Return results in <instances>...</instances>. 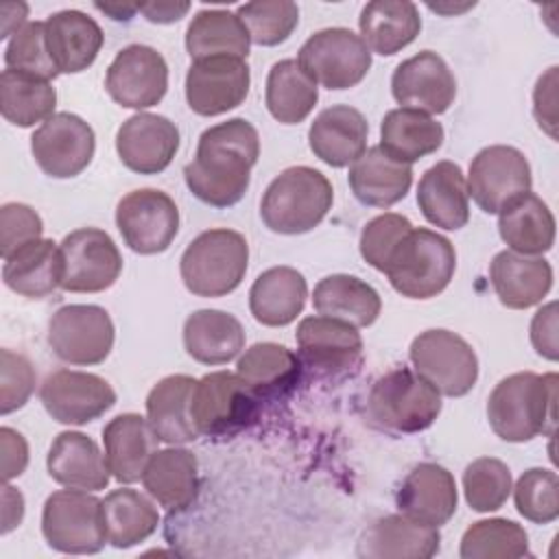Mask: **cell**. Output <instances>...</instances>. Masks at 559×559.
Masks as SVG:
<instances>
[{
    "label": "cell",
    "instance_id": "6da1fadb",
    "mask_svg": "<svg viewBox=\"0 0 559 559\" xmlns=\"http://www.w3.org/2000/svg\"><path fill=\"white\" fill-rule=\"evenodd\" d=\"M258 157L255 127L245 118H229L201 133L197 155L183 168L186 186L205 205L231 207L245 197Z\"/></svg>",
    "mask_w": 559,
    "mask_h": 559
},
{
    "label": "cell",
    "instance_id": "7a4b0ae2",
    "mask_svg": "<svg viewBox=\"0 0 559 559\" xmlns=\"http://www.w3.org/2000/svg\"><path fill=\"white\" fill-rule=\"evenodd\" d=\"M557 376L518 371L502 378L489 400L487 419L491 430L509 443H524L555 432Z\"/></svg>",
    "mask_w": 559,
    "mask_h": 559
},
{
    "label": "cell",
    "instance_id": "3957f363",
    "mask_svg": "<svg viewBox=\"0 0 559 559\" xmlns=\"http://www.w3.org/2000/svg\"><path fill=\"white\" fill-rule=\"evenodd\" d=\"M332 183L321 170L290 166L266 186L260 216L271 231L297 236L314 229L332 210Z\"/></svg>",
    "mask_w": 559,
    "mask_h": 559
},
{
    "label": "cell",
    "instance_id": "277c9868",
    "mask_svg": "<svg viewBox=\"0 0 559 559\" xmlns=\"http://www.w3.org/2000/svg\"><path fill=\"white\" fill-rule=\"evenodd\" d=\"M441 395L417 371L395 367L380 376L367 395V419L393 435H415L435 424Z\"/></svg>",
    "mask_w": 559,
    "mask_h": 559
},
{
    "label": "cell",
    "instance_id": "5b68a950",
    "mask_svg": "<svg viewBox=\"0 0 559 559\" xmlns=\"http://www.w3.org/2000/svg\"><path fill=\"white\" fill-rule=\"evenodd\" d=\"M249 245L240 231L216 227L201 231L183 251L179 273L197 297H223L245 280Z\"/></svg>",
    "mask_w": 559,
    "mask_h": 559
},
{
    "label": "cell",
    "instance_id": "8992f818",
    "mask_svg": "<svg viewBox=\"0 0 559 559\" xmlns=\"http://www.w3.org/2000/svg\"><path fill=\"white\" fill-rule=\"evenodd\" d=\"M456 271L454 245L426 227H413L395 247L384 275L408 299H430L448 288Z\"/></svg>",
    "mask_w": 559,
    "mask_h": 559
},
{
    "label": "cell",
    "instance_id": "52a82bcc",
    "mask_svg": "<svg viewBox=\"0 0 559 559\" xmlns=\"http://www.w3.org/2000/svg\"><path fill=\"white\" fill-rule=\"evenodd\" d=\"M260 400L238 373L212 371L197 380L190 402L199 435L210 439H234L255 424Z\"/></svg>",
    "mask_w": 559,
    "mask_h": 559
},
{
    "label": "cell",
    "instance_id": "ba28073f",
    "mask_svg": "<svg viewBox=\"0 0 559 559\" xmlns=\"http://www.w3.org/2000/svg\"><path fill=\"white\" fill-rule=\"evenodd\" d=\"M41 533L48 546L66 555H96L107 542L103 500L83 489L50 493L41 511Z\"/></svg>",
    "mask_w": 559,
    "mask_h": 559
},
{
    "label": "cell",
    "instance_id": "9c48e42d",
    "mask_svg": "<svg viewBox=\"0 0 559 559\" xmlns=\"http://www.w3.org/2000/svg\"><path fill=\"white\" fill-rule=\"evenodd\" d=\"M415 371L439 391V395H467L478 380V358L472 345L443 328L417 334L408 349Z\"/></svg>",
    "mask_w": 559,
    "mask_h": 559
},
{
    "label": "cell",
    "instance_id": "30bf717a",
    "mask_svg": "<svg viewBox=\"0 0 559 559\" xmlns=\"http://www.w3.org/2000/svg\"><path fill=\"white\" fill-rule=\"evenodd\" d=\"M297 63L317 85L349 90L367 76L371 50L354 31L334 26L312 33L299 48Z\"/></svg>",
    "mask_w": 559,
    "mask_h": 559
},
{
    "label": "cell",
    "instance_id": "8fae6325",
    "mask_svg": "<svg viewBox=\"0 0 559 559\" xmlns=\"http://www.w3.org/2000/svg\"><path fill=\"white\" fill-rule=\"evenodd\" d=\"M48 345L68 365H100L114 347V321L94 304L61 306L48 323Z\"/></svg>",
    "mask_w": 559,
    "mask_h": 559
},
{
    "label": "cell",
    "instance_id": "7c38bea8",
    "mask_svg": "<svg viewBox=\"0 0 559 559\" xmlns=\"http://www.w3.org/2000/svg\"><path fill=\"white\" fill-rule=\"evenodd\" d=\"M467 194L485 214H500L522 194L531 192V166L522 151L507 144L485 146L469 164Z\"/></svg>",
    "mask_w": 559,
    "mask_h": 559
},
{
    "label": "cell",
    "instance_id": "4fadbf2b",
    "mask_svg": "<svg viewBox=\"0 0 559 559\" xmlns=\"http://www.w3.org/2000/svg\"><path fill=\"white\" fill-rule=\"evenodd\" d=\"M116 227L131 251L155 255L173 245L179 231V210L166 192L140 188L118 201Z\"/></svg>",
    "mask_w": 559,
    "mask_h": 559
},
{
    "label": "cell",
    "instance_id": "5bb4252c",
    "mask_svg": "<svg viewBox=\"0 0 559 559\" xmlns=\"http://www.w3.org/2000/svg\"><path fill=\"white\" fill-rule=\"evenodd\" d=\"M63 277L61 288L68 293H100L116 284L122 273V255L114 238L98 227L70 231L61 245Z\"/></svg>",
    "mask_w": 559,
    "mask_h": 559
},
{
    "label": "cell",
    "instance_id": "9a60e30c",
    "mask_svg": "<svg viewBox=\"0 0 559 559\" xmlns=\"http://www.w3.org/2000/svg\"><path fill=\"white\" fill-rule=\"evenodd\" d=\"M96 151L94 129L76 114L59 111L41 122L31 135V153L52 179H70L81 175Z\"/></svg>",
    "mask_w": 559,
    "mask_h": 559
},
{
    "label": "cell",
    "instance_id": "2e32d148",
    "mask_svg": "<svg viewBox=\"0 0 559 559\" xmlns=\"http://www.w3.org/2000/svg\"><path fill=\"white\" fill-rule=\"evenodd\" d=\"M295 338L304 367L319 376H345L362 360V336L358 328L341 319L323 314L306 317L299 321Z\"/></svg>",
    "mask_w": 559,
    "mask_h": 559
},
{
    "label": "cell",
    "instance_id": "e0dca14e",
    "mask_svg": "<svg viewBox=\"0 0 559 559\" xmlns=\"http://www.w3.org/2000/svg\"><path fill=\"white\" fill-rule=\"evenodd\" d=\"M39 400L55 421L83 426L98 419L116 404V391L96 373L57 369L46 376Z\"/></svg>",
    "mask_w": 559,
    "mask_h": 559
},
{
    "label": "cell",
    "instance_id": "ac0fdd59",
    "mask_svg": "<svg viewBox=\"0 0 559 559\" xmlns=\"http://www.w3.org/2000/svg\"><path fill=\"white\" fill-rule=\"evenodd\" d=\"M105 90L120 107H153L168 90L166 59L151 46L131 44L122 48L109 63Z\"/></svg>",
    "mask_w": 559,
    "mask_h": 559
},
{
    "label": "cell",
    "instance_id": "d6986e66",
    "mask_svg": "<svg viewBox=\"0 0 559 559\" xmlns=\"http://www.w3.org/2000/svg\"><path fill=\"white\" fill-rule=\"evenodd\" d=\"M251 85L249 63L240 57L192 61L186 74V100L199 116H221L245 103Z\"/></svg>",
    "mask_w": 559,
    "mask_h": 559
},
{
    "label": "cell",
    "instance_id": "ffe728a7",
    "mask_svg": "<svg viewBox=\"0 0 559 559\" xmlns=\"http://www.w3.org/2000/svg\"><path fill=\"white\" fill-rule=\"evenodd\" d=\"M393 98L408 109L443 114L456 96V79L445 59L432 50H421L404 59L391 76Z\"/></svg>",
    "mask_w": 559,
    "mask_h": 559
},
{
    "label": "cell",
    "instance_id": "44dd1931",
    "mask_svg": "<svg viewBox=\"0 0 559 559\" xmlns=\"http://www.w3.org/2000/svg\"><path fill=\"white\" fill-rule=\"evenodd\" d=\"M116 151L129 170L157 175L170 166L179 151V129L166 116L140 111L120 124Z\"/></svg>",
    "mask_w": 559,
    "mask_h": 559
},
{
    "label": "cell",
    "instance_id": "7402d4cb",
    "mask_svg": "<svg viewBox=\"0 0 559 559\" xmlns=\"http://www.w3.org/2000/svg\"><path fill=\"white\" fill-rule=\"evenodd\" d=\"M395 502L400 513L439 528L456 513L459 493L454 476L437 463H419L402 480Z\"/></svg>",
    "mask_w": 559,
    "mask_h": 559
},
{
    "label": "cell",
    "instance_id": "603a6c76",
    "mask_svg": "<svg viewBox=\"0 0 559 559\" xmlns=\"http://www.w3.org/2000/svg\"><path fill=\"white\" fill-rule=\"evenodd\" d=\"M439 528L393 513L376 520L360 537L356 555L367 559H430L439 552Z\"/></svg>",
    "mask_w": 559,
    "mask_h": 559
},
{
    "label": "cell",
    "instance_id": "cb8c5ba5",
    "mask_svg": "<svg viewBox=\"0 0 559 559\" xmlns=\"http://www.w3.org/2000/svg\"><path fill=\"white\" fill-rule=\"evenodd\" d=\"M236 373L260 402L288 397L304 378L301 358L280 343H255L238 358Z\"/></svg>",
    "mask_w": 559,
    "mask_h": 559
},
{
    "label": "cell",
    "instance_id": "d4e9b609",
    "mask_svg": "<svg viewBox=\"0 0 559 559\" xmlns=\"http://www.w3.org/2000/svg\"><path fill=\"white\" fill-rule=\"evenodd\" d=\"M44 28L46 48L59 74H76L87 70L96 61L105 41L96 20L76 9L48 15Z\"/></svg>",
    "mask_w": 559,
    "mask_h": 559
},
{
    "label": "cell",
    "instance_id": "484cf974",
    "mask_svg": "<svg viewBox=\"0 0 559 559\" xmlns=\"http://www.w3.org/2000/svg\"><path fill=\"white\" fill-rule=\"evenodd\" d=\"M369 124L349 105L325 107L308 129V144L314 157L332 168L354 164L367 151Z\"/></svg>",
    "mask_w": 559,
    "mask_h": 559
},
{
    "label": "cell",
    "instance_id": "4316f807",
    "mask_svg": "<svg viewBox=\"0 0 559 559\" xmlns=\"http://www.w3.org/2000/svg\"><path fill=\"white\" fill-rule=\"evenodd\" d=\"M489 280L502 306L526 310L552 288V266L542 255H522L504 249L493 255Z\"/></svg>",
    "mask_w": 559,
    "mask_h": 559
},
{
    "label": "cell",
    "instance_id": "83f0119b",
    "mask_svg": "<svg viewBox=\"0 0 559 559\" xmlns=\"http://www.w3.org/2000/svg\"><path fill=\"white\" fill-rule=\"evenodd\" d=\"M157 435L148 419L138 413H122L103 428L105 461L118 483L131 485L142 478L146 463L157 452Z\"/></svg>",
    "mask_w": 559,
    "mask_h": 559
},
{
    "label": "cell",
    "instance_id": "f1b7e54d",
    "mask_svg": "<svg viewBox=\"0 0 559 559\" xmlns=\"http://www.w3.org/2000/svg\"><path fill=\"white\" fill-rule=\"evenodd\" d=\"M46 467L55 483L83 491L105 489L111 474L96 441L76 430H66L55 437Z\"/></svg>",
    "mask_w": 559,
    "mask_h": 559
},
{
    "label": "cell",
    "instance_id": "f546056e",
    "mask_svg": "<svg viewBox=\"0 0 559 559\" xmlns=\"http://www.w3.org/2000/svg\"><path fill=\"white\" fill-rule=\"evenodd\" d=\"M417 205L435 227L456 231L469 221V194L465 175L454 162H437L417 186Z\"/></svg>",
    "mask_w": 559,
    "mask_h": 559
},
{
    "label": "cell",
    "instance_id": "4dcf8cb0",
    "mask_svg": "<svg viewBox=\"0 0 559 559\" xmlns=\"http://www.w3.org/2000/svg\"><path fill=\"white\" fill-rule=\"evenodd\" d=\"M144 489L166 511H181L197 500L199 463L186 448L157 450L142 474Z\"/></svg>",
    "mask_w": 559,
    "mask_h": 559
},
{
    "label": "cell",
    "instance_id": "1f68e13d",
    "mask_svg": "<svg viewBox=\"0 0 559 559\" xmlns=\"http://www.w3.org/2000/svg\"><path fill=\"white\" fill-rule=\"evenodd\" d=\"M308 297L306 277L293 266H273L260 273L249 290V310L253 319L269 328L293 323Z\"/></svg>",
    "mask_w": 559,
    "mask_h": 559
},
{
    "label": "cell",
    "instance_id": "d6a6232c",
    "mask_svg": "<svg viewBox=\"0 0 559 559\" xmlns=\"http://www.w3.org/2000/svg\"><path fill=\"white\" fill-rule=\"evenodd\" d=\"M347 179L362 205L391 207L408 194L413 168L391 159L380 146H371L352 164Z\"/></svg>",
    "mask_w": 559,
    "mask_h": 559
},
{
    "label": "cell",
    "instance_id": "836d02e7",
    "mask_svg": "<svg viewBox=\"0 0 559 559\" xmlns=\"http://www.w3.org/2000/svg\"><path fill=\"white\" fill-rule=\"evenodd\" d=\"M183 347L201 365H227L245 349V328L225 310H197L183 323Z\"/></svg>",
    "mask_w": 559,
    "mask_h": 559
},
{
    "label": "cell",
    "instance_id": "e575fe53",
    "mask_svg": "<svg viewBox=\"0 0 559 559\" xmlns=\"http://www.w3.org/2000/svg\"><path fill=\"white\" fill-rule=\"evenodd\" d=\"M197 380L186 373L162 378L146 395V419L153 426L159 441L166 443H190L199 437L190 402Z\"/></svg>",
    "mask_w": 559,
    "mask_h": 559
},
{
    "label": "cell",
    "instance_id": "d590c367",
    "mask_svg": "<svg viewBox=\"0 0 559 559\" xmlns=\"http://www.w3.org/2000/svg\"><path fill=\"white\" fill-rule=\"evenodd\" d=\"M61 251L50 238H39L24 245L11 258H7L2 266L7 288L31 299L52 295L57 288H61Z\"/></svg>",
    "mask_w": 559,
    "mask_h": 559
},
{
    "label": "cell",
    "instance_id": "8d00e7d4",
    "mask_svg": "<svg viewBox=\"0 0 559 559\" xmlns=\"http://www.w3.org/2000/svg\"><path fill=\"white\" fill-rule=\"evenodd\" d=\"M360 37L369 50L391 57L406 48L421 31L419 9L408 0H373L362 7Z\"/></svg>",
    "mask_w": 559,
    "mask_h": 559
},
{
    "label": "cell",
    "instance_id": "74e56055",
    "mask_svg": "<svg viewBox=\"0 0 559 559\" xmlns=\"http://www.w3.org/2000/svg\"><path fill=\"white\" fill-rule=\"evenodd\" d=\"M443 127L424 111L400 107L391 109L380 124V148L400 164H415L437 153L443 144Z\"/></svg>",
    "mask_w": 559,
    "mask_h": 559
},
{
    "label": "cell",
    "instance_id": "f35d334b",
    "mask_svg": "<svg viewBox=\"0 0 559 559\" xmlns=\"http://www.w3.org/2000/svg\"><path fill=\"white\" fill-rule=\"evenodd\" d=\"M498 229L509 251L542 255L555 245L557 223L550 207L537 194L526 192L500 212Z\"/></svg>",
    "mask_w": 559,
    "mask_h": 559
},
{
    "label": "cell",
    "instance_id": "ab89813d",
    "mask_svg": "<svg viewBox=\"0 0 559 559\" xmlns=\"http://www.w3.org/2000/svg\"><path fill=\"white\" fill-rule=\"evenodd\" d=\"M312 306L319 314L347 321L356 328L371 325L380 310L382 299L378 290L356 275H328L323 277L312 293Z\"/></svg>",
    "mask_w": 559,
    "mask_h": 559
},
{
    "label": "cell",
    "instance_id": "60d3db41",
    "mask_svg": "<svg viewBox=\"0 0 559 559\" xmlns=\"http://www.w3.org/2000/svg\"><path fill=\"white\" fill-rule=\"evenodd\" d=\"M249 33L240 17L227 9L199 11L186 31V50L192 61L207 57H240L249 55Z\"/></svg>",
    "mask_w": 559,
    "mask_h": 559
},
{
    "label": "cell",
    "instance_id": "b9f144b4",
    "mask_svg": "<svg viewBox=\"0 0 559 559\" xmlns=\"http://www.w3.org/2000/svg\"><path fill=\"white\" fill-rule=\"evenodd\" d=\"M103 520L114 548H131L148 539L159 524L155 504L135 489L120 487L105 496Z\"/></svg>",
    "mask_w": 559,
    "mask_h": 559
},
{
    "label": "cell",
    "instance_id": "7bdbcfd3",
    "mask_svg": "<svg viewBox=\"0 0 559 559\" xmlns=\"http://www.w3.org/2000/svg\"><path fill=\"white\" fill-rule=\"evenodd\" d=\"M319 100L317 83L301 70L297 59L273 63L266 76V109L282 124L304 122Z\"/></svg>",
    "mask_w": 559,
    "mask_h": 559
},
{
    "label": "cell",
    "instance_id": "ee69618b",
    "mask_svg": "<svg viewBox=\"0 0 559 559\" xmlns=\"http://www.w3.org/2000/svg\"><path fill=\"white\" fill-rule=\"evenodd\" d=\"M57 92L50 81L17 72L2 70L0 74V111L7 122L15 127H33L55 116Z\"/></svg>",
    "mask_w": 559,
    "mask_h": 559
},
{
    "label": "cell",
    "instance_id": "f6af8a7d",
    "mask_svg": "<svg viewBox=\"0 0 559 559\" xmlns=\"http://www.w3.org/2000/svg\"><path fill=\"white\" fill-rule=\"evenodd\" d=\"M463 559H520L531 557L526 531L507 518L474 522L461 539Z\"/></svg>",
    "mask_w": 559,
    "mask_h": 559
},
{
    "label": "cell",
    "instance_id": "bcb514c9",
    "mask_svg": "<svg viewBox=\"0 0 559 559\" xmlns=\"http://www.w3.org/2000/svg\"><path fill=\"white\" fill-rule=\"evenodd\" d=\"M236 15L245 24L251 44L280 46L299 24V9L290 0H258L240 4Z\"/></svg>",
    "mask_w": 559,
    "mask_h": 559
},
{
    "label": "cell",
    "instance_id": "7dc6e473",
    "mask_svg": "<svg viewBox=\"0 0 559 559\" xmlns=\"http://www.w3.org/2000/svg\"><path fill=\"white\" fill-rule=\"evenodd\" d=\"M511 487L513 480L507 463L493 456L476 459L463 472L465 500L478 513L498 511L507 502Z\"/></svg>",
    "mask_w": 559,
    "mask_h": 559
},
{
    "label": "cell",
    "instance_id": "c3c4849f",
    "mask_svg": "<svg viewBox=\"0 0 559 559\" xmlns=\"http://www.w3.org/2000/svg\"><path fill=\"white\" fill-rule=\"evenodd\" d=\"M513 489L518 513L533 524H550L559 518V478L552 469H526Z\"/></svg>",
    "mask_w": 559,
    "mask_h": 559
},
{
    "label": "cell",
    "instance_id": "681fc988",
    "mask_svg": "<svg viewBox=\"0 0 559 559\" xmlns=\"http://www.w3.org/2000/svg\"><path fill=\"white\" fill-rule=\"evenodd\" d=\"M4 63L11 70L44 81H52L55 76H59V70L55 68L46 48L44 22H28L9 39L4 48Z\"/></svg>",
    "mask_w": 559,
    "mask_h": 559
},
{
    "label": "cell",
    "instance_id": "f907efd6",
    "mask_svg": "<svg viewBox=\"0 0 559 559\" xmlns=\"http://www.w3.org/2000/svg\"><path fill=\"white\" fill-rule=\"evenodd\" d=\"M411 229V221L395 212H384L371 218L360 234V255L369 266L384 273L395 247Z\"/></svg>",
    "mask_w": 559,
    "mask_h": 559
},
{
    "label": "cell",
    "instance_id": "816d5d0a",
    "mask_svg": "<svg viewBox=\"0 0 559 559\" xmlns=\"http://www.w3.org/2000/svg\"><path fill=\"white\" fill-rule=\"evenodd\" d=\"M35 389V369L31 360L11 349H0V413L9 415L22 408Z\"/></svg>",
    "mask_w": 559,
    "mask_h": 559
},
{
    "label": "cell",
    "instance_id": "f5cc1de1",
    "mask_svg": "<svg viewBox=\"0 0 559 559\" xmlns=\"http://www.w3.org/2000/svg\"><path fill=\"white\" fill-rule=\"evenodd\" d=\"M44 223L26 203H4L0 207V255L11 258L24 245L39 240Z\"/></svg>",
    "mask_w": 559,
    "mask_h": 559
},
{
    "label": "cell",
    "instance_id": "db71d44e",
    "mask_svg": "<svg viewBox=\"0 0 559 559\" xmlns=\"http://www.w3.org/2000/svg\"><path fill=\"white\" fill-rule=\"evenodd\" d=\"M533 114L539 124L552 140L557 138V66L548 68L535 83L533 90Z\"/></svg>",
    "mask_w": 559,
    "mask_h": 559
},
{
    "label": "cell",
    "instance_id": "11a10c76",
    "mask_svg": "<svg viewBox=\"0 0 559 559\" xmlns=\"http://www.w3.org/2000/svg\"><path fill=\"white\" fill-rule=\"evenodd\" d=\"M531 343L539 356L546 360H557L559 358V347H557V304L550 301L542 306L533 321H531Z\"/></svg>",
    "mask_w": 559,
    "mask_h": 559
},
{
    "label": "cell",
    "instance_id": "9f6ffc18",
    "mask_svg": "<svg viewBox=\"0 0 559 559\" xmlns=\"http://www.w3.org/2000/svg\"><path fill=\"white\" fill-rule=\"evenodd\" d=\"M0 450H2V478L9 483L11 478L20 476L28 465V443L26 439L9 428H0Z\"/></svg>",
    "mask_w": 559,
    "mask_h": 559
},
{
    "label": "cell",
    "instance_id": "6f0895ef",
    "mask_svg": "<svg viewBox=\"0 0 559 559\" xmlns=\"http://www.w3.org/2000/svg\"><path fill=\"white\" fill-rule=\"evenodd\" d=\"M190 11V2H173V0H157L140 4V13L153 24H173L181 20Z\"/></svg>",
    "mask_w": 559,
    "mask_h": 559
},
{
    "label": "cell",
    "instance_id": "680465c9",
    "mask_svg": "<svg viewBox=\"0 0 559 559\" xmlns=\"http://www.w3.org/2000/svg\"><path fill=\"white\" fill-rule=\"evenodd\" d=\"M22 518H24V496L15 487L4 485L2 487V535L20 526Z\"/></svg>",
    "mask_w": 559,
    "mask_h": 559
},
{
    "label": "cell",
    "instance_id": "91938a15",
    "mask_svg": "<svg viewBox=\"0 0 559 559\" xmlns=\"http://www.w3.org/2000/svg\"><path fill=\"white\" fill-rule=\"evenodd\" d=\"M26 15H28V4L24 2H7L0 7V37H13L22 26H26Z\"/></svg>",
    "mask_w": 559,
    "mask_h": 559
},
{
    "label": "cell",
    "instance_id": "94428289",
    "mask_svg": "<svg viewBox=\"0 0 559 559\" xmlns=\"http://www.w3.org/2000/svg\"><path fill=\"white\" fill-rule=\"evenodd\" d=\"M96 9L98 11H103V13H107L111 20H131L138 11H140V4H124V2H111V4H100V2H96Z\"/></svg>",
    "mask_w": 559,
    "mask_h": 559
}]
</instances>
